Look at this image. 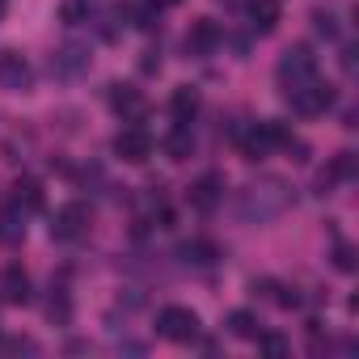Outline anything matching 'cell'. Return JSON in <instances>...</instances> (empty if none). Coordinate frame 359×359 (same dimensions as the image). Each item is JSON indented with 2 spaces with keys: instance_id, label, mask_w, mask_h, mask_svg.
<instances>
[{
  "instance_id": "cell-1",
  "label": "cell",
  "mask_w": 359,
  "mask_h": 359,
  "mask_svg": "<svg viewBox=\"0 0 359 359\" xmlns=\"http://www.w3.org/2000/svg\"><path fill=\"white\" fill-rule=\"evenodd\" d=\"M292 208V187L283 177H262V182L245 187L241 199H237V216L245 224H262V220H275L279 212Z\"/></svg>"
},
{
  "instance_id": "cell-2",
  "label": "cell",
  "mask_w": 359,
  "mask_h": 359,
  "mask_svg": "<svg viewBox=\"0 0 359 359\" xmlns=\"http://www.w3.org/2000/svg\"><path fill=\"white\" fill-rule=\"evenodd\" d=\"M292 140H296V135H292L279 118H266V123H254L250 131H241L237 144H241V156H245V161H262V156H271L275 148H287Z\"/></svg>"
},
{
  "instance_id": "cell-3",
  "label": "cell",
  "mask_w": 359,
  "mask_h": 359,
  "mask_svg": "<svg viewBox=\"0 0 359 359\" xmlns=\"http://www.w3.org/2000/svg\"><path fill=\"white\" fill-rule=\"evenodd\" d=\"M156 334L169 338V342H191V338L199 334L195 309H187V304H165V309L156 313Z\"/></svg>"
},
{
  "instance_id": "cell-4",
  "label": "cell",
  "mask_w": 359,
  "mask_h": 359,
  "mask_svg": "<svg viewBox=\"0 0 359 359\" xmlns=\"http://www.w3.org/2000/svg\"><path fill=\"white\" fill-rule=\"evenodd\" d=\"M287 102H292V110L296 114H304V118H313V114H325L330 106H334V85H325V81H304V85H296V89H287Z\"/></svg>"
},
{
  "instance_id": "cell-5",
  "label": "cell",
  "mask_w": 359,
  "mask_h": 359,
  "mask_svg": "<svg viewBox=\"0 0 359 359\" xmlns=\"http://www.w3.org/2000/svg\"><path fill=\"white\" fill-rule=\"evenodd\" d=\"M313 76H317V55H313L309 47H287L283 60H279V81H283L287 89H296V85H304V81H313Z\"/></svg>"
},
{
  "instance_id": "cell-6",
  "label": "cell",
  "mask_w": 359,
  "mask_h": 359,
  "mask_svg": "<svg viewBox=\"0 0 359 359\" xmlns=\"http://www.w3.org/2000/svg\"><path fill=\"white\" fill-rule=\"evenodd\" d=\"M89 220H93V212H89L85 203H68V208H60V212H55L51 233H55L60 241H76V237H85V233H89Z\"/></svg>"
},
{
  "instance_id": "cell-7",
  "label": "cell",
  "mask_w": 359,
  "mask_h": 359,
  "mask_svg": "<svg viewBox=\"0 0 359 359\" xmlns=\"http://www.w3.org/2000/svg\"><path fill=\"white\" fill-rule=\"evenodd\" d=\"M114 152H118L123 161L140 165V161H148V156H152V135H148L144 127H127V131H118V135H114Z\"/></svg>"
},
{
  "instance_id": "cell-8",
  "label": "cell",
  "mask_w": 359,
  "mask_h": 359,
  "mask_svg": "<svg viewBox=\"0 0 359 359\" xmlns=\"http://www.w3.org/2000/svg\"><path fill=\"white\" fill-rule=\"evenodd\" d=\"M0 89H9V93L30 89V64L18 51H0Z\"/></svg>"
},
{
  "instance_id": "cell-9",
  "label": "cell",
  "mask_w": 359,
  "mask_h": 359,
  "mask_svg": "<svg viewBox=\"0 0 359 359\" xmlns=\"http://www.w3.org/2000/svg\"><path fill=\"white\" fill-rule=\"evenodd\" d=\"M220 26L212 22V18H195L191 22V30H187V51L191 55H212L216 47H220Z\"/></svg>"
},
{
  "instance_id": "cell-10",
  "label": "cell",
  "mask_w": 359,
  "mask_h": 359,
  "mask_svg": "<svg viewBox=\"0 0 359 359\" xmlns=\"http://www.w3.org/2000/svg\"><path fill=\"white\" fill-rule=\"evenodd\" d=\"M224 203V177L220 173H203L199 182L191 187V208H199V212H216Z\"/></svg>"
},
{
  "instance_id": "cell-11",
  "label": "cell",
  "mask_w": 359,
  "mask_h": 359,
  "mask_svg": "<svg viewBox=\"0 0 359 359\" xmlns=\"http://www.w3.org/2000/svg\"><path fill=\"white\" fill-rule=\"evenodd\" d=\"M110 106H114L127 123L144 118V110H148V102H144V93H140L135 85H114V89H110Z\"/></svg>"
},
{
  "instance_id": "cell-12",
  "label": "cell",
  "mask_w": 359,
  "mask_h": 359,
  "mask_svg": "<svg viewBox=\"0 0 359 359\" xmlns=\"http://www.w3.org/2000/svg\"><path fill=\"white\" fill-rule=\"evenodd\" d=\"M0 296L9 304H30V275L22 266H5V275H0Z\"/></svg>"
},
{
  "instance_id": "cell-13",
  "label": "cell",
  "mask_w": 359,
  "mask_h": 359,
  "mask_svg": "<svg viewBox=\"0 0 359 359\" xmlns=\"http://www.w3.org/2000/svg\"><path fill=\"white\" fill-rule=\"evenodd\" d=\"M250 26L258 30V34H271L275 26H279V18H283V9H279V0H250Z\"/></svg>"
},
{
  "instance_id": "cell-14",
  "label": "cell",
  "mask_w": 359,
  "mask_h": 359,
  "mask_svg": "<svg viewBox=\"0 0 359 359\" xmlns=\"http://www.w3.org/2000/svg\"><path fill=\"white\" fill-rule=\"evenodd\" d=\"M51 68H55L60 76H76V72L89 68V51L76 47V43H68V47H60V51L51 55Z\"/></svg>"
},
{
  "instance_id": "cell-15",
  "label": "cell",
  "mask_w": 359,
  "mask_h": 359,
  "mask_svg": "<svg viewBox=\"0 0 359 359\" xmlns=\"http://www.w3.org/2000/svg\"><path fill=\"white\" fill-rule=\"evenodd\" d=\"M216 258H220V245H216V241L195 237V241H187V245H182V262H191V266H212Z\"/></svg>"
},
{
  "instance_id": "cell-16",
  "label": "cell",
  "mask_w": 359,
  "mask_h": 359,
  "mask_svg": "<svg viewBox=\"0 0 359 359\" xmlns=\"http://www.w3.org/2000/svg\"><path fill=\"white\" fill-rule=\"evenodd\" d=\"M165 152H169V161H187V156L195 152V135H191V127H187V123H177V127L169 131Z\"/></svg>"
},
{
  "instance_id": "cell-17",
  "label": "cell",
  "mask_w": 359,
  "mask_h": 359,
  "mask_svg": "<svg viewBox=\"0 0 359 359\" xmlns=\"http://www.w3.org/2000/svg\"><path fill=\"white\" fill-rule=\"evenodd\" d=\"M22 237H26L22 208H5V212H0V245H18Z\"/></svg>"
},
{
  "instance_id": "cell-18",
  "label": "cell",
  "mask_w": 359,
  "mask_h": 359,
  "mask_svg": "<svg viewBox=\"0 0 359 359\" xmlns=\"http://www.w3.org/2000/svg\"><path fill=\"white\" fill-rule=\"evenodd\" d=\"M169 110H173V118H177V123H191V114L199 110V93H195L191 85L173 89V102H169Z\"/></svg>"
},
{
  "instance_id": "cell-19",
  "label": "cell",
  "mask_w": 359,
  "mask_h": 359,
  "mask_svg": "<svg viewBox=\"0 0 359 359\" xmlns=\"http://www.w3.org/2000/svg\"><path fill=\"white\" fill-rule=\"evenodd\" d=\"M224 325H229V334H233V338H258V317H254L250 309H233Z\"/></svg>"
},
{
  "instance_id": "cell-20",
  "label": "cell",
  "mask_w": 359,
  "mask_h": 359,
  "mask_svg": "<svg viewBox=\"0 0 359 359\" xmlns=\"http://www.w3.org/2000/svg\"><path fill=\"white\" fill-rule=\"evenodd\" d=\"M346 177H355V152H338V156H334L330 173H321V191H325L330 182H346Z\"/></svg>"
},
{
  "instance_id": "cell-21",
  "label": "cell",
  "mask_w": 359,
  "mask_h": 359,
  "mask_svg": "<svg viewBox=\"0 0 359 359\" xmlns=\"http://www.w3.org/2000/svg\"><path fill=\"white\" fill-rule=\"evenodd\" d=\"M13 199H18V208H30V212H39V208H43V187L34 182V177H22V182L13 187Z\"/></svg>"
},
{
  "instance_id": "cell-22",
  "label": "cell",
  "mask_w": 359,
  "mask_h": 359,
  "mask_svg": "<svg viewBox=\"0 0 359 359\" xmlns=\"http://www.w3.org/2000/svg\"><path fill=\"white\" fill-rule=\"evenodd\" d=\"M85 18H89L85 0H64V5H60V22H68V26H81Z\"/></svg>"
},
{
  "instance_id": "cell-23",
  "label": "cell",
  "mask_w": 359,
  "mask_h": 359,
  "mask_svg": "<svg viewBox=\"0 0 359 359\" xmlns=\"http://www.w3.org/2000/svg\"><path fill=\"white\" fill-rule=\"evenodd\" d=\"M258 351H262V355H287V338L262 334V330H258Z\"/></svg>"
},
{
  "instance_id": "cell-24",
  "label": "cell",
  "mask_w": 359,
  "mask_h": 359,
  "mask_svg": "<svg viewBox=\"0 0 359 359\" xmlns=\"http://www.w3.org/2000/svg\"><path fill=\"white\" fill-rule=\"evenodd\" d=\"M313 30H317L321 39H338V22H334V13H313Z\"/></svg>"
},
{
  "instance_id": "cell-25",
  "label": "cell",
  "mask_w": 359,
  "mask_h": 359,
  "mask_svg": "<svg viewBox=\"0 0 359 359\" xmlns=\"http://www.w3.org/2000/svg\"><path fill=\"white\" fill-rule=\"evenodd\" d=\"M47 313L55 317V321H68L72 317V304H68V296L60 292V296H51V304H47Z\"/></svg>"
},
{
  "instance_id": "cell-26",
  "label": "cell",
  "mask_w": 359,
  "mask_h": 359,
  "mask_svg": "<svg viewBox=\"0 0 359 359\" xmlns=\"http://www.w3.org/2000/svg\"><path fill=\"white\" fill-rule=\"evenodd\" d=\"M334 266H338V271H355V250H351V245H338V250H334Z\"/></svg>"
},
{
  "instance_id": "cell-27",
  "label": "cell",
  "mask_w": 359,
  "mask_h": 359,
  "mask_svg": "<svg viewBox=\"0 0 359 359\" xmlns=\"http://www.w3.org/2000/svg\"><path fill=\"white\" fill-rule=\"evenodd\" d=\"M342 68H346V72L355 68V47H346V51H342Z\"/></svg>"
},
{
  "instance_id": "cell-28",
  "label": "cell",
  "mask_w": 359,
  "mask_h": 359,
  "mask_svg": "<svg viewBox=\"0 0 359 359\" xmlns=\"http://www.w3.org/2000/svg\"><path fill=\"white\" fill-rule=\"evenodd\" d=\"M152 5H156V9H169V5H177V0H152Z\"/></svg>"
},
{
  "instance_id": "cell-29",
  "label": "cell",
  "mask_w": 359,
  "mask_h": 359,
  "mask_svg": "<svg viewBox=\"0 0 359 359\" xmlns=\"http://www.w3.org/2000/svg\"><path fill=\"white\" fill-rule=\"evenodd\" d=\"M9 13V0H0V18H5Z\"/></svg>"
},
{
  "instance_id": "cell-30",
  "label": "cell",
  "mask_w": 359,
  "mask_h": 359,
  "mask_svg": "<svg viewBox=\"0 0 359 359\" xmlns=\"http://www.w3.org/2000/svg\"><path fill=\"white\" fill-rule=\"evenodd\" d=\"M224 5H237V0H224Z\"/></svg>"
}]
</instances>
